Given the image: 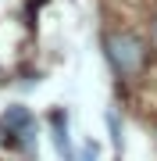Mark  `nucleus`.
I'll return each instance as SVG.
<instances>
[{
  "label": "nucleus",
  "mask_w": 157,
  "mask_h": 161,
  "mask_svg": "<svg viewBox=\"0 0 157 161\" xmlns=\"http://www.w3.org/2000/svg\"><path fill=\"white\" fill-rule=\"evenodd\" d=\"M82 161H97V143H86V150H82Z\"/></svg>",
  "instance_id": "obj_4"
},
{
  "label": "nucleus",
  "mask_w": 157,
  "mask_h": 161,
  "mask_svg": "<svg viewBox=\"0 0 157 161\" xmlns=\"http://www.w3.org/2000/svg\"><path fill=\"white\" fill-rule=\"evenodd\" d=\"M107 58L111 64H114V72L118 75H139L143 68V61H146V43L139 40V36H132V32H111L107 36Z\"/></svg>",
  "instance_id": "obj_1"
},
{
  "label": "nucleus",
  "mask_w": 157,
  "mask_h": 161,
  "mask_svg": "<svg viewBox=\"0 0 157 161\" xmlns=\"http://www.w3.org/2000/svg\"><path fill=\"white\" fill-rule=\"evenodd\" d=\"M154 36H157V29H154Z\"/></svg>",
  "instance_id": "obj_5"
},
{
  "label": "nucleus",
  "mask_w": 157,
  "mask_h": 161,
  "mask_svg": "<svg viewBox=\"0 0 157 161\" xmlns=\"http://www.w3.org/2000/svg\"><path fill=\"white\" fill-rule=\"evenodd\" d=\"M0 129L7 132V140H11V143L25 147V150L32 147V132H36V122H32V115H29L25 108H7V115L0 118Z\"/></svg>",
  "instance_id": "obj_2"
},
{
  "label": "nucleus",
  "mask_w": 157,
  "mask_h": 161,
  "mask_svg": "<svg viewBox=\"0 0 157 161\" xmlns=\"http://www.w3.org/2000/svg\"><path fill=\"white\" fill-rule=\"evenodd\" d=\"M54 132H57V150H61V154H68V122H64L61 111L54 115Z\"/></svg>",
  "instance_id": "obj_3"
}]
</instances>
